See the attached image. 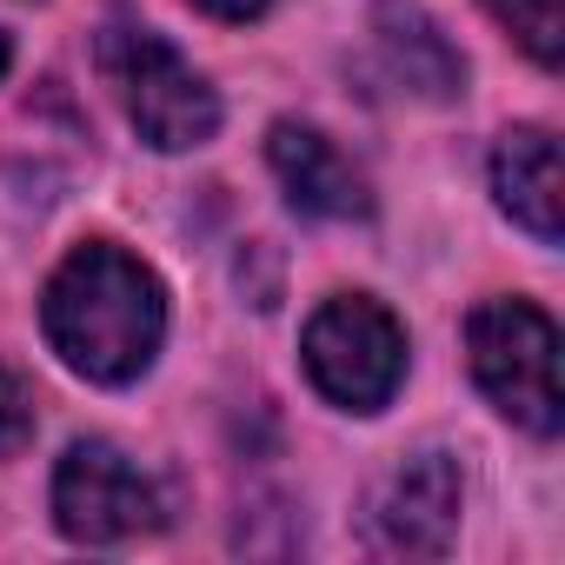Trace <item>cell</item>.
<instances>
[{"mask_svg": "<svg viewBox=\"0 0 565 565\" xmlns=\"http://www.w3.org/2000/svg\"><path fill=\"white\" fill-rule=\"evenodd\" d=\"M41 327H47V347L81 373V380H100V386H127L153 366L160 353V333H167V294L160 279L107 246V239H87L61 259V273L47 279V300H41Z\"/></svg>", "mask_w": 565, "mask_h": 565, "instance_id": "1", "label": "cell"}, {"mask_svg": "<svg viewBox=\"0 0 565 565\" xmlns=\"http://www.w3.org/2000/svg\"><path fill=\"white\" fill-rule=\"evenodd\" d=\"M94 54H100V74H107L114 100L127 107V120L140 127L147 147L180 153V147L213 140L220 100H213V87H206L160 34H147V28H134V21H107Z\"/></svg>", "mask_w": 565, "mask_h": 565, "instance_id": "2", "label": "cell"}, {"mask_svg": "<svg viewBox=\"0 0 565 565\" xmlns=\"http://www.w3.org/2000/svg\"><path fill=\"white\" fill-rule=\"evenodd\" d=\"M466 360L486 399L519 419L525 433L552 439L565 426V393H558V327L532 300H486L466 320Z\"/></svg>", "mask_w": 565, "mask_h": 565, "instance_id": "3", "label": "cell"}, {"mask_svg": "<svg viewBox=\"0 0 565 565\" xmlns=\"http://www.w3.org/2000/svg\"><path fill=\"white\" fill-rule=\"evenodd\" d=\"M307 373L333 406L380 413L406 373V333L380 300L340 294L307 320Z\"/></svg>", "mask_w": 565, "mask_h": 565, "instance_id": "4", "label": "cell"}, {"mask_svg": "<svg viewBox=\"0 0 565 565\" xmlns=\"http://www.w3.org/2000/svg\"><path fill=\"white\" fill-rule=\"evenodd\" d=\"M54 519L81 545H120L160 525V499L127 466V452H114L107 439H81L54 472Z\"/></svg>", "mask_w": 565, "mask_h": 565, "instance_id": "5", "label": "cell"}, {"mask_svg": "<svg viewBox=\"0 0 565 565\" xmlns=\"http://www.w3.org/2000/svg\"><path fill=\"white\" fill-rule=\"evenodd\" d=\"M373 532H380L386 552L439 558L459 532V466H452V452L399 459L373 492Z\"/></svg>", "mask_w": 565, "mask_h": 565, "instance_id": "6", "label": "cell"}, {"mask_svg": "<svg viewBox=\"0 0 565 565\" xmlns=\"http://www.w3.org/2000/svg\"><path fill=\"white\" fill-rule=\"evenodd\" d=\"M266 160H273L279 186H287V200H294L300 213H313V220H360V213L373 206L360 167H353L327 134H313V127H300V120H279V127L266 134Z\"/></svg>", "mask_w": 565, "mask_h": 565, "instance_id": "7", "label": "cell"}, {"mask_svg": "<svg viewBox=\"0 0 565 565\" xmlns=\"http://www.w3.org/2000/svg\"><path fill=\"white\" fill-rule=\"evenodd\" d=\"M492 186H499V206L539 246H558V233H565V180H558V140L545 127H512L499 140Z\"/></svg>", "mask_w": 565, "mask_h": 565, "instance_id": "8", "label": "cell"}, {"mask_svg": "<svg viewBox=\"0 0 565 565\" xmlns=\"http://www.w3.org/2000/svg\"><path fill=\"white\" fill-rule=\"evenodd\" d=\"M373 34H380V61H386V74H393V81H406V87H413V94H426V100L459 94L466 67H459V54L446 47V34L413 8V0H380Z\"/></svg>", "mask_w": 565, "mask_h": 565, "instance_id": "9", "label": "cell"}, {"mask_svg": "<svg viewBox=\"0 0 565 565\" xmlns=\"http://www.w3.org/2000/svg\"><path fill=\"white\" fill-rule=\"evenodd\" d=\"M492 14L525 41L539 67H558V0H492Z\"/></svg>", "mask_w": 565, "mask_h": 565, "instance_id": "10", "label": "cell"}, {"mask_svg": "<svg viewBox=\"0 0 565 565\" xmlns=\"http://www.w3.org/2000/svg\"><path fill=\"white\" fill-rule=\"evenodd\" d=\"M28 433H34V399L14 373H0V452L28 446Z\"/></svg>", "mask_w": 565, "mask_h": 565, "instance_id": "11", "label": "cell"}, {"mask_svg": "<svg viewBox=\"0 0 565 565\" xmlns=\"http://www.w3.org/2000/svg\"><path fill=\"white\" fill-rule=\"evenodd\" d=\"M193 8H206V14H220V21H253V14L273 8V0H193Z\"/></svg>", "mask_w": 565, "mask_h": 565, "instance_id": "12", "label": "cell"}, {"mask_svg": "<svg viewBox=\"0 0 565 565\" xmlns=\"http://www.w3.org/2000/svg\"><path fill=\"white\" fill-rule=\"evenodd\" d=\"M0 74H8V34H0Z\"/></svg>", "mask_w": 565, "mask_h": 565, "instance_id": "13", "label": "cell"}]
</instances>
